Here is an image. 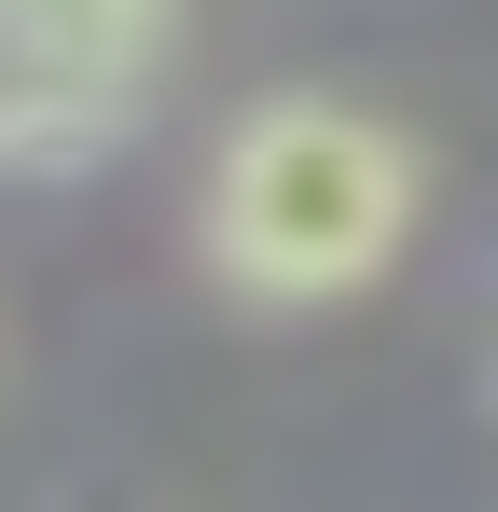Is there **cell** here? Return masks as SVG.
Returning <instances> with one entry per match:
<instances>
[{
    "mask_svg": "<svg viewBox=\"0 0 498 512\" xmlns=\"http://www.w3.org/2000/svg\"><path fill=\"white\" fill-rule=\"evenodd\" d=\"M485 388H498V374H485Z\"/></svg>",
    "mask_w": 498,
    "mask_h": 512,
    "instance_id": "3957f363",
    "label": "cell"
},
{
    "mask_svg": "<svg viewBox=\"0 0 498 512\" xmlns=\"http://www.w3.org/2000/svg\"><path fill=\"white\" fill-rule=\"evenodd\" d=\"M180 70V0H0V153L14 180H97Z\"/></svg>",
    "mask_w": 498,
    "mask_h": 512,
    "instance_id": "7a4b0ae2",
    "label": "cell"
},
{
    "mask_svg": "<svg viewBox=\"0 0 498 512\" xmlns=\"http://www.w3.org/2000/svg\"><path fill=\"white\" fill-rule=\"evenodd\" d=\"M415 208H429L415 125H388L374 97H332V84H263L208 139L194 263L263 319H319L415 250Z\"/></svg>",
    "mask_w": 498,
    "mask_h": 512,
    "instance_id": "6da1fadb",
    "label": "cell"
}]
</instances>
